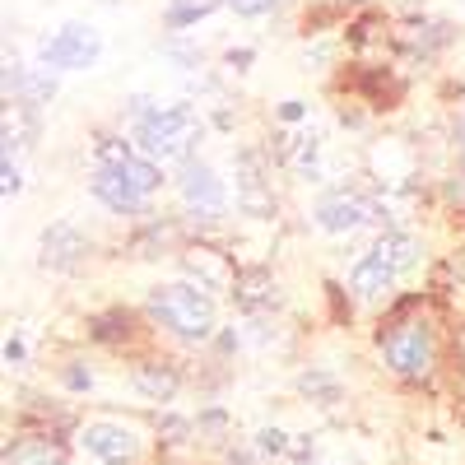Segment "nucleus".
I'll return each mask as SVG.
<instances>
[{
  "instance_id": "7",
  "label": "nucleus",
  "mask_w": 465,
  "mask_h": 465,
  "mask_svg": "<svg viewBox=\"0 0 465 465\" xmlns=\"http://www.w3.org/2000/svg\"><path fill=\"white\" fill-rule=\"evenodd\" d=\"M312 223L322 232H331V238H349V232L359 228H381L386 223V201L372 196V191L354 186V182H340V186H326L317 205H312Z\"/></svg>"
},
{
  "instance_id": "2",
  "label": "nucleus",
  "mask_w": 465,
  "mask_h": 465,
  "mask_svg": "<svg viewBox=\"0 0 465 465\" xmlns=\"http://www.w3.org/2000/svg\"><path fill=\"white\" fill-rule=\"evenodd\" d=\"M423 265V238L410 228H381L372 247L354 261V270H349V298L354 302H368V307H381L391 302L396 284L405 275H414V270Z\"/></svg>"
},
{
  "instance_id": "9",
  "label": "nucleus",
  "mask_w": 465,
  "mask_h": 465,
  "mask_svg": "<svg viewBox=\"0 0 465 465\" xmlns=\"http://www.w3.org/2000/svg\"><path fill=\"white\" fill-rule=\"evenodd\" d=\"M37 61H43L47 70H56V74H65V70H94L103 61V33L94 24L70 19V24H61L56 33H47L43 43H37Z\"/></svg>"
},
{
  "instance_id": "10",
  "label": "nucleus",
  "mask_w": 465,
  "mask_h": 465,
  "mask_svg": "<svg viewBox=\"0 0 465 465\" xmlns=\"http://www.w3.org/2000/svg\"><path fill=\"white\" fill-rule=\"evenodd\" d=\"M94 256V238L74 223V219H56L43 228L37 238V265L52 270V275H80Z\"/></svg>"
},
{
  "instance_id": "33",
  "label": "nucleus",
  "mask_w": 465,
  "mask_h": 465,
  "mask_svg": "<svg viewBox=\"0 0 465 465\" xmlns=\"http://www.w3.org/2000/svg\"><path fill=\"white\" fill-rule=\"evenodd\" d=\"M223 61H228L232 70H247V65L256 61V47H228V52H223Z\"/></svg>"
},
{
  "instance_id": "22",
  "label": "nucleus",
  "mask_w": 465,
  "mask_h": 465,
  "mask_svg": "<svg viewBox=\"0 0 465 465\" xmlns=\"http://www.w3.org/2000/svg\"><path fill=\"white\" fill-rule=\"evenodd\" d=\"M196 438H201L196 419H186V414H173V410L153 414V442H159V456H163V451H186V447L196 442Z\"/></svg>"
},
{
  "instance_id": "19",
  "label": "nucleus",
  "mask_w": 465,
  "mask_h": 465,
  "mask_svg": "<svg viewBox=\"0 0 465 465\" xmlns=\"http://www.w3.org/2000/svg\"><path fill=\"white\" fill-rule=\"evenodd\" d=\"M228 298L238 302L247 317H265L270 307L280 302V284H275V275H270L265 265H242L238 280H232V289H228Z\"/></svg>"
},
{
  "instance_id": "23",
  "label": "nucleus",
  "mask_w": 465,
  "mask_h": 465,
  "mask_svg": "<svg viewBox=\"0 0 465 465\" xmlns=\"http://www.w3.org/2000/svg\"><path fill=\"white\" fill-rule=\"evenodd\" d=\"M219 10H228L223 0H163V28L168 33H191L196 24H205Z\"/></svg>"
},
{
  "instance_id": "17",
  "label": "nucleus",
  "mask_w": 465,
  "mask_h": 465,
  "mask_svg": "<svg viewBox=\"0 0 465 465\" xmlns=\"http://www.w3.org/2000/svg\"><path fill=\"white\" fill-rule=\"evenodd\" d=\"M131 391H135L140 401H159V405H168V401H177V391H182V368H177L173 359H153V354H144V359L131 363Z\"/></svg>"
},
{
  "instance_id": "34",
  "label": "nucleus",
  "mask_w": 465,
  "mask_h": 465,
  "mask_svg": "<svg viewBox=\"0 0 465 465\" xmlns=\"http://www.w3.org/2000/svg\"><path fill=\"white\" fill-rule=\"evenodd\" d=\"M451 149L465 159V103H460V112H456V122H451Z\"/></svg>"
},
{
  "instance_id": "18",
  "label": "nucleus",
  "mask_w": 465,
  "mask_h": 465,
  "mask_svg": "<svg viewBox=\"0 0 465 465\" xmlns=\"http://www.w3.org/2000/svg\"><path fill=\"white\" fill-rule=\"evenodd\" d=\"M456 43V28L447 19H410L405 28H396V43L410 61H433L438 52H447Z\"/></svg>"
},
{
  "instance_id": "1",
  "label": "nucleus",
  "mask_w": 465,
  "mask_h": 465,
  "mask_svg": "<svg viewBox=\"0 0 465 465\" xmlns=\"http://www.w3.org/2000/svg\"><path fill=\"white\" fill-rule=\"evenodd\" d=\"M377 354L381 368L401 381H429L442 363V331L433 312L423 307V298L405 293L386 307V317L377 326Z\"/></svg>"
},
{
  "instance_id": "27",
  "label": "nucleus",
  "mask_w": 465,
  "mask_h": 465,
  "mask_svg": "<svg viewBox=\"0 0 465 465\" xmlns=\"http://www.w3.org/2000/svg\"><path fill=\"white\" fill-rule=\"evenodd\" d=\"M19 191H24V173H19V159H10V153H5V159H0V196H19Z\"/></svg>"
},
{
  "instance_id": "28",
  "label": "nucleus",
  "mask_w": 465,
  "mask_h": 465,
  "mask_svg": "<svg viewBox=\"0 0 465 465\" xmlns=\"http://www.w3.org/2000/svg\"><path fill=\"white\" fill-rule=\"evenodd\" d=\"M442 196L451 201V210H456V214H465V159H460V168L442 182Z\"/></svg>"
},
{
  "instance_id": "5",
  "label": "nucleus",
  "mask_w": 465,
  "mask_h": 465,
  "mask_svg": "<svg viewBox=\"0 0 465 465\" xmlns=\"http://www.w3.org/2000/svg\"><path fill=\"white\" fill-rule=\"evenodd\" d=\"M74 442H80L89 456H98L103 465H149L153 456H159V442H153L144 429H135L131 419H116V414L74 423Z\"/></svg>"
},
{
  "instance_id": "15",
  "label": "nucleus",
  "mask_w": 465,
  "mask_h": 465,
  "mask_svg": "<svg viewBox=\"0 0 465 465\" xmlns=\"http://www.w3.org/2000/svg\"><path fill=\"white\" fill-rule=\"evenodd\" d=\"M65 456H70L65 433H56V429H15L0 465H65Z\"/></svg>"
},
{
  "instance_id": "24",
  "label": "nucleus",
  "mask_w": 465,
  "mask_h": 465,
  "mask_svg": "<svg viewBox=\"0 0 465 465\" xmlns=\"http://www.w3.org/2000/svg\"><path fill=\"white\" fill-rule=\"evenodd\" d=\"M298 391L312 405H335L340 401V381L326 368H307V372H298Z\"/></svg>"
},
{
  "instance_id": "25",
  "label": "nucleus",
  "mask_w": 465,
  "mask_h": 465,
  "mask_svg": "<svg viewBox=\"0 0 465 465\" xmlns=\"http://www.w3.org/2000/svg\"><path fill=\"white\" fill-rule=\"evenodd\" d=\"M159 52H163V56H168V61H173L177 70H201V65H205L201 47H196V43H182V33H168Z\"/></svg>"
},
{
  "instance_id": "16",
  "label": "nucleus",
  "mask_w": 465,
  "mask_h": 465,
  "mask_svg": "<svg viewBox=\"0 0 465 465\" xmlns=\"http://www.w3.org/2000/svg\"><path fill=\"white\" fill-rule=\"evenodd\" d=\"M322 135L317 131H280L270 153H275V163L289 168L298 182H322Z\"/></svg>"
},
{
  "instance_id": "29",
  "label": "nucleus",
  "mask_w": 465,
  "mask_h": 465,
  "mask_svg": "<svg viewBox=\"0 0 465 465\" xmlns=\"http://www.w3.org/2000/svg\"><path fill=\"white\" fill-rule=\"evenodd\" d=\"M256 447H261L265 456H289V433H284V429H261V433H256Z\"/></svg>"
},
{
  "instance_id": "11",
  "label": "nucleus",
  "mask_w": 465,
  "mask_h": 465,
  "mask_svg": "<svg viewBox=\"0 0 465 465\" xmlns=\"http://www.w3.org/2000/svg\"><path fill=\"white\" fill-rule=\"evenodd\" d=\"M182 265H186V275L196 280L201 289H232V280H238V261H232V252H223V247H214V242H205L201 232L191 238L186 247H182Z\"/></svg>"
},
{
  "instance_id": "20",
  "label": "nucleus",
  "mask_w": 465,
  "mask_h": 465,
  "mask_svg": "<svg viewBox=\"0 0 465 465\" xmlns=\"http://www.w3.org/2000/svg\"><path fill=\"white\" fill-rule=\"evenodd\" d=\"M0 144H5L10 159H19V153H28L37 144V135H43V112L37 107H24V103H5V126H0Z\"/></svg>"
},
{
  "instance_id": "26",
  "label": "nucleus",
  "mask_w": 465,
  "mask_h": 465,
  "mask_svg": "<svg viewBox=\"0 0 465 465\" xmlns=\"http://www.w3.org/2000/svg\"><path fill=\"white\" fill-rule=\"evenodd\" d=\"M223 5L238 19H270V15L284 10V0H223Z\"/></svg>"
},
{
  "instance_id": "6",
  "label": "nucleus",
  "mask_w": 465,
  "mask_h": 465,
  "mask_svg": "<svg viewBox=\"0 0 465 465\" xmlns=\"http://www.w3.org/2000/svg\"><path fill=\"white\" fill-rule=\"evenodd\" d=\"M232 205L247 219H275L280 196H275V153L238 144L232 149Z\"/></svg>"
},
{
  "instance_id": "3",
  "label": "nucleus",
  "mask_w": 465,
  "mask_h": 465,
  "mask_svg": "<svg viewBox=\"0 0 465 465\" xmlns=\"http://www.w3.org/2000/svg\"><path fill=\"white\" fill-rule=\"evenodd\" d=\"M144 322L159 326L173 340L186 344H210L219 335V312H214V293L201 289L196 280H173L144 293Z\"/></svg>"
},
{
  "instance_id": "4",
  "label": "nucleus",
  "mask_w": 465,
  "mask_h": 465,
  "mask_svg": "<svg viewBox=\"0 0 465 465\" xmlns=\"http://www.w3.org/2000/svg\"><path fill=\"white\" fill-rule=\"evenodd\" d=\"M131 135H135V144L149 153L153 163L182 168L186 159H196L205 122H201V107L186 103V98L182 103H153L140 122H131Z\"/></svg>"
},
{
  "instance_id": "8",
  "label": "nucleus",
  "mask_w": 465,
  "mask_h": 465,
  "mask_svg": "<svg viewBox=\"0 0 465 465\" xmlns=\"http://www.w3.org/2000/svg\"><path fill=\"white\" fill-rule=\"evenodd\" d=\"M177 201L191 228H219L228 219V186L205 159H186L177 168Z\"/></svg>"
},
{
  "instance_id": "30",
  "label": "nucleus",
  "mask_w": 465,
  "mask_h": 465,
  "mask_svg": "<svg viewBox=\"0 0 465 465\" xmlns=\"http://www.w3.org/2000/svg\"><path fill=\"white\" fill-rule=\"evenodd\" d=\"M196 429H201L205 438H219V433L228 429V414H223L219 405H210V410H201V414H196Z\"/></svg>"
},
{
  "instance_id": "32",
  "label": "nucleus",
  "mask_w": 465,
  "mask_h": 465,
  "mask_svg": "<svg viewBox=\"0 0 465 465\" xmlns=\"http://www.w3.org/2000/svg\"><path fill=\"white\" fill-rule=\"evenodd\" d=\"M65 386H70V391H89V386H94V372L80 368V363H70V368H65Z\"/></svg>"
},
{
  "instance_id": "21",
  "label": "nucleus",
  "mask_w": 465,
  "mask_h": 465,
  "mask_svg": "<svg viewBox=\"0 0 465 465\" xmlns=\"http://www.w3.org/2000/svg\"><path fill=\"white\" fill-rule=\"evenodd\" d=\"M89 340L107 344V349H126V344L140 340V317L131 307H107V312L89 317Z\"/></svg>"
},
{
  "instance_id": "13",
  "label": "nucleus",
  "mask_w": 465,
  "mask_h": 465,
  "mask_svg": "<svg viewBox=\"0 0 465 465\" xmlns=\"http://www.w3.org/2000/svg\"><path fill=\"white\" fill-rule=\"evenodd\" d=\"M52 98H56V70H47L43 61L28 65L19 56L5 61V103H24V107L43 112Z\"/></svg>"
},
{
  "instance_id": "35",
  "label": "nucleus",
  "mask_w": 465,
  "mask_h": 465,
  "mask_svg": "<svg viewBox=\"0 0 465 465\" xmlns=\"http://www.w3.org/2000/svg\"><path fill=\"white\" fill-rule=\"evenodd\" d=\"M28 359V349H24V340L15 335V340H5V363H24Z\"/></svg>"
},
{
  "instance_id": "36",
  "label": "nucleus",
  "mask_w": 465,
  "mask_h": 465,
  "mask_svg": "<svg viewBox=\"0 0 465 465\" xmlns=\"http://www.w3.org/2000/svg\"><path fill=\"white\" fill-rule=\"evenodd\" d=\"M159 465H163V460H159Z\"/></svg>"
},
{
  "instance_id": "14",
  "label": "nucleus",
  "mask_w": 465,
  "mask_h": 465,
  "mask_svg": "<svg viewBox=\"0 0 465 465\" xmlns=\"http://www.w3.org/2000/svg\"><path fill=\"white\" fill-rule=\"evenodd\" d=\"M89 196H94L107 214H116V219H140V214H149V196H144L131 177L112 173V168H94V173H89Z\"/></svg>"
},
{
  "instance_id": "31",
  "label": "nucleus",
  "mask_w": 465,
  "mask_h": 465,
  "mask_svg": "<svg viewBox=\"0 0 465 465\" xmlns=\"http://www.w3.org/2000/svg\"><path fill=\"white\" fill-rule=\"evenodd\" d=\"M275 116H280L284 126H293V122H307V103H302V98H284Z\"/></svg>"
},
{
  "instance_id": "12",
  "label": "nucleus",
  "mask_w": 465,
  "mask_h": 465,
  "mask_svg": "<svg viewBox=\"0 0 465 465\" xmlns=\"http://www.w3.org/2000/svg\"><path fill=\"white\" fill-rule=\"evenodd\" d=\"M186 242H191V232H186L182 219H173V214H140L126 247H131V256H140V261H159V256H168V252H182Z\"/></svg>"
}]
</instances>
